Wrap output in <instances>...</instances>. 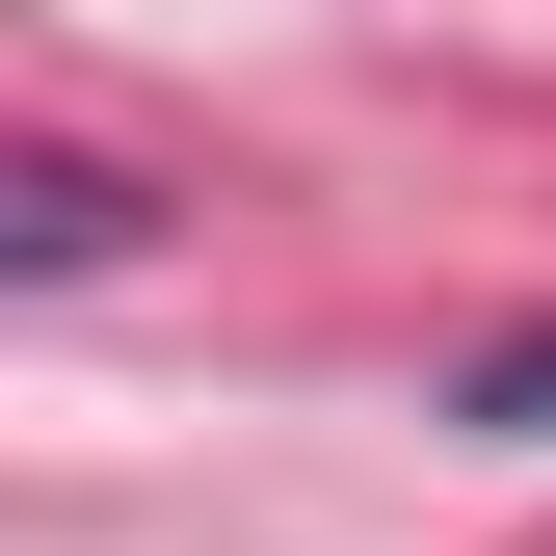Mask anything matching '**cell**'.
Returning <instances> with one entry per match:
<instances>
[{
	"mask_svg": "<svg viewBox=\"0 0 556 556\" xmlns=\"http://www.w3.org/2000/svg\"><path fill=\"white\" fill-rule=\"evenodd\" d=\"M451 425H477V451H556V318L477 344V371H451Z\"/></svg>",
	"mask_w": 556,
	"mask_h": 556,
	"instance_id": "2",
	"label": "cell"
},
{
	"mask_svg": "<svg viewBox=\"0 0 556 556\" xmlns=\"http://www.w3.org/2000/svg\"><path fill=\"white\" fill-rule=\"evenodd\" d=\"M0 265H27V292L132 265V186H106V160H0Z\"/></svg>",
	"mask_w": 556,
	"mask_h": 556,
	"instance_id": "1",
	"label": "cell"
}]
</instances>
